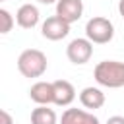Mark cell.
I'll return each mask as SVG.
<instances>
[{
    "instance_id": "6da1fadb",
    "label": "cell",
    "mask_w": 124,
    "mask_h": 124,
    "mask_svg": "<svg viewBox=\"0 0 124 124\" xmlns=\"http://www.w3.org/2000/svg\"><path fill=\"white\" fill-rule=\"evenodd\" d=\"M93 78L99 85L108 89L124 87V62L118 60H103L95 66Z\"/></svg>"
},
{
    "instance_id": "7a4b0ae2",
    "label": "cell",
    "mask_w": 124,
    "mask_h": 124,
    "mask_svg": "<svg viewBox=\"0 0 124 124\" xmlns=\"http://www.w3.org/2000/svg\"><path fill=\"white\" fill-rule=\"evenodd\" d=\"M46 56L39 48H25L17 58V70L23 78H41L46 72Z\"/></svg>"
},
{
    "instance_id": "3957f363",
    "label": "cell",
    "mask_w": 124,
    "mask_h": 124,
    "mask_svg": "<svg viewBox=\"0 0 124 124\" xmlns=\"http://www.w3.org/2000/svg\"><path fill=\"white\" fill-rule=\"evenodd\" d=\"M85 37L93 45H107L114 37V25L103 16H95L85 23Z\"/></svg>"
},
{
    "instance_id": "277c9868",
    "label": "cell",
    "mask_w": 124,
    "mask_h": 124,
    "mask_svg": "<svg viewBox=\"0 0 124 124\" xmlns=\"http://www.w3.org/2000/svg\"><path fill=\"white\" fill-rule=\"evenodd\" d=\"M91 54H93V43L87 37H78V39L70 41L68 46H66V56L76 66H81V64L89 62Z\"/></svg>"
},
{
    "instance_id": "5b68a950",
    "label": "cell",
    "mask_w": 124,
    "mask_h": 124,
    "mask_svg": "<svg viewBox=\"0 0 124 124\" xmlns=\"http://www.w3.org/2000/svg\"><path fill=\"white\" fill-rule=\"evenodd\" d=\"M70 25H72V23H68V21L62 19L60 16H50V17H46V19L43 21L41 33H43V37L48 39V41H60V39H64V37L70 33Z\"/></svg>"
},
{
    "instance_id": "8992f818",
    "label": "cell",
    "mask_w": 124,
    "mask_h": 124,
    "mask_svg": "<svg viewBox=\"0 0 124 124\" xmlns=\"http://www.w3.org/2000/svg\"><path fill=\"white\" fill-rule=\"evenodd\" d=\"M83 14L81 0H58L56 2V16L66 19L68 23H76Z\"/></svg>"
},
{
    "instance_id": "52a82bcc",
    "label": "cell",
    "mask_w": 124,
    "mask_h": 124,
    "mask_svg": "<svg viewBox=\"0 0 124 124\" xmlns=\"http://www.w3.org/2000/svg\"><path fill=\"white\" fill-rule=\"evenodd\" d=\"M54 85V105L56 107H70L76 99V89L68 79H56Z\"/></svg>"
},
{
    "instance_id": "ba28073f",
    "label": "cell",
    "mask_w": 124,
    "mask_h": 124,
    "mask_svg": "<svg viewBox=\"0 0 124 124\" xmlns=\"http://www.w3.org/2000/svg\"><path fill=\"white\" fill-rule=\"evenodd\" d=\"M29 97L37 105L54 103V85H52V81H37V83H33L31 89H29Z\"/></svg>"
},
{
    "instance_id": "9c48e42d",
    "label": "cell",
    "mask_w": 124,
    "mask_h": 124,
    "mask_svg": "<svg viewBox=\"0 0 124 124\" xmlns=\"http://www.w3.org/2000/svg\"><path fill=\"white\" fill-rule=\"evenodd\" d=\"M41 19V14H39V8L33 6V4H23L19 6V10L16 12V21L21 29H33Z\"/></svg>"
},
{
    "instance_id": "30bf717a",
    "label": "cell",
    "mask_w": 124,
    "mask_h": 124,
    "mask_svg": "<svg viewBox=\"0 0 124 124\" xmlns=\"http://www.w3.org/2000/svg\"><path fill=\"white\" fill-rule=\"evenodd\" d=\"M60 124H99V118L93 112L81 108H66L62 112Z\"/></svg>"
},
{
    "instance_id": "8fae6325",
    "label": "cell",
    "mask_w": 124,
    "mask_h": 124,
    "mask_svg": "<svg viewBox=\"0 0 124 124\" xmlns=\"http://www.w3.org/2000/svg\"><path fill=\"white\" fill-rule=\"evenodd\" d=\"M79 103H81L85 108H89V110L101 108V107L105 105V93H103L99 87H93V85L83 87L81 93H79Z\"/></svg>"
},
{
    "instance_id": "7c38bea8",
    "label": "cell",
    "mask_w": 124,
    "mask_h": 124,
    "mask_svg": "<svg viewBox=\"0 0 124 124\" xmlns=\"http://www.w3.org/2000/svg\"><path fill=\"white\" fill-rule=\"evenodd\" d=\"M56 112L48 108V105H39L31 110V124H56Z\"/></svg>"
},
{
    "instance_id": "4fadbf2b",
    "label": "cell",
    "mask_w": 124,
    "mask_h": 124,
    "mask_svg": "<svg viewBox=\"0 0 124 124\" xmlns=\"http://www.w3.org/2000/svg\"><path fill=\"white\" fill-rule=\"evenodd\" d=\"M12 27H14V17H12V14H10L6 8H0V33L6 35V33L12 31Z\"/></svg>"
},
{
    "instance_id": "5bb4252c",
    "label": "cell",
    "mask_w": 124,
    "mask_h": 124,
    "mask_svg": "<svg viewBox=\"0 0 124 124\" xmlns=\"http://www.w3.org/2000/svg\"><path fill=\"white\" fill-rule=\"evenodd\" d=\"M0 124H14V118L8 110H0Z\"/></svg>"
},
{
    "instance_id": "9a60e30c",
    "label": "cell",
    "mask_w": 124,
    "mask_h": 124,
    "mask_svg": "<svg viewBox=\"0 0 124 124\" xmlns=\"http://www.w3.org/2000/svg\"><path fill=\"white\" fill-rule=\"evenodd\" d=\"M107 124H124V116H110L108 120H107Z\"/></svg>"
},
{
    "instance_id": "2e32d148",
    "label": "cell",
    "mask_w": 124,
    "mask_h": 124,
    "mask_svg": "<svg viewBox=\"0 0 124 124\" xmlns=\"http://www.w3.org/2000/svg\"><path fill=\"white\" fill-rule=\"evenodd\" d=\"M118 14L124 17V0H120V2H118Z\"/></svg>"
},
{
    "instance_id": "e0dca14e",
    "label": "cell",
    "mask_w": 124,
    "mask_h": 124,
    "mask_svg": "<svg viewBox=\"0 0 124 124\" xmlns=\"http://www.w3.org/2000/svg\"><path fill=\"white\" fill-rule=\"evenodd\" d=\"M39 4H54V2H58V0H37Z\"/></svg>"
}]
</instances>
